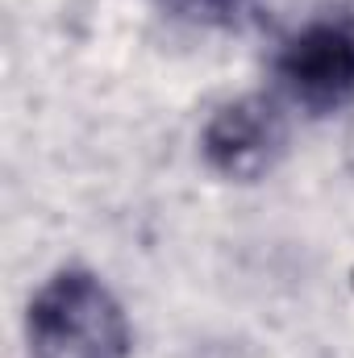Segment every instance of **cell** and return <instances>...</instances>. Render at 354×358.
I'll return each mask as SVG.
<instances>
[{
    "instance_id": "cell-1",
    "label": "cell",
    "mask_w": 354,
    "mask_h": 358,
    "mask_svg": "<svg viewBox=\"0 0 354 358\" xmlns=\"http://www.w3.org/2000/svg\"><path fill=\"white\" fill-rule=\"evenodd\" d=\"M34 358H125L129 321L117 296L92 271H59L29 300L25 317Z\"/></svg>"
},
{
    "instance_id": "cell-2",
    "label": "cell",
    "mask_w": 354,
    "mask_h": 358,
    "mask_svg": "<svg viewBox=\"0 0 354 358\" xmlns=\"http://www.w3.org/2000/svg\"><path fill=\"white\" fill-rule=\"evenodd\" d=\"M283 92L309 113H334L354 100V25L317 21L292 34L275 59Z\"/></svg>"
},
{
    "instance_id": "cell-3",
    "label": "cell",
    "mask_w": 354,
    "mask_h": 358,
    "mask_svg": "<svg viewBox=\"0 0 354 358\" xmlns=\"http://www.w3.org/2000/svg\"><path fill=\"white\" fill-rule=\"evenodd\" d=\"M283 146H288V121L279 104L267 96H238L221 104L200 134V150L208 167L238 183L263 179L279 163Z\"/></svg>"
},
{
    "instance_id": "cell-4",
    "label": "cell",
    "mask_w": 354,
    "mask_h": 358,
    "mask_svg": "<svg viewBox=\"0 0 354 358\" xmlns=\"http://www.w3.org/2000/svg\"><path fill=\"white\" fill-rule=\"evenodd\" d=\"M171 13L187 17V21H229L238 17L250 0H163Z\"/></svg>"
}]
</instances>
